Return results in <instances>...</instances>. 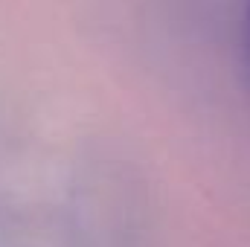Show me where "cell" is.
<instances>
[{"instance_id":"6da1fadb","label":"cell","mask_w":250,"mask_h":247,"mask_svg":"<svg viewBox=\"0 0 250 247\" xmlns=\"http://www.w3.org/2000/svg\"><path fill=\"white\" fill-rule=\"evenodd\" d=\"M248 53H250V6H248Z\"/></svg>"}]
</instances>
